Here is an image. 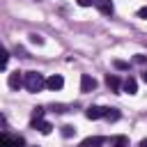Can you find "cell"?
<instances>
[{
  "label": "cell",
  "mask_w": 147,
  "mask_h": 147,
  "mask_svg": "<svg viewBox=\"0 0 147 147\" xmlns=\"http://www.w3.org/2000/svg\"><path fill=\"white\" fill-rule=\"evenodd\" d=\"M34 147H37V145H34Z\"/></svg>",
  "instance_id": "603a6c76"
},
{
  "label": "cell",
  "mask_w": 147,
  "mask_h": 147,
  "mask_svg": "<svg viewBox=\"0 0 147 147\" xmlns=\"http://www.w3.org/2000/svg\"><path fill=\"white\" fill-rule=\"evenodd\" d=\"M133 62H136V64H147V55H142V53H138V55L133 57Z\"/></svg>",
  "instance_id": "ac0fdd59"
},
{
  "label": "cell",
  "mask_w": 147,
  "mask_h": 147,
  "mask_svg": "<svg viewBox=\"0 0 147 147\" xmlns=\"http://www.w3.org/2000/svg\"><path fill=\"white\" fill-rule=\"evenodd\" d=\"M113 67H115V69H129V62H124V60H115Z\"/></svg>",
  "instance_id": "e0dca14e"
},
{
  "label": "cell",
  "mask_w": 147,
  "mask_h": 147,
  "mask_svg": "<svg viewBox=\"0 0 147 147\" xmlns=\"http://www.w3.org/2000/svg\"><path fill=\"white\" fill-rule=\"evenodd\" d=\"M41 119H44V108L39 106V108L32 110V124H37V122H41Z\"/></svg>",
  "instance_id": "5bb4252c"
},
{
  "label": "cell",
  "mask_w": 147,
  "mask_h": 147,
  "mask_svg": "<svg viewBox=\"0 0 147 147\" xmlns=\"http://www.w3.org/2000/svg\"><path fill=\"white\" fill-rule=\"evenodd\" d=\"M7 83H9V87H11V90H18V87H23V83H25V74L16 69V71H11V74H9V80H7Z\"/></svg>",
  "instance_id": "3957f363"
},
{
  "label": "cell",
  "mask_w": 147,
  "mask_h": 147,
  "mask_svg": "<svg viewBox=\"0 0 147 147\" xmlns=\"http://www.w3.org/2000/svg\"><path fill=\"white\" fill-rule=\"evenodd\" d=\"M142 80H145V83H147V69H145V71H142Z\"/></svg>",
  "instance_id": "7402d4cb"
},
{
  "label": "cell",
  "mask_w": 147,
  "mask_h": 147,
  "mask_svg": "<svg viewBox=\"0 0 147 147\" xmlns=\"http://www.w3.org/2000/svg\"><path fill=\"white\" fill-rule=\"evenodd\" d=\"M7 62H9V53H7V51H5L2 46H0V71H2L5 67H7Z\"/></svg>",
  "instance_id": "9a60e30c"
},
{
  "label": "cell",
  "mask_w": 147,
  "mask_h": 147,
  "mask_svg": "<svg viewBox=\"0 0 147 147\" xmlns=\"http://www.w3.org/2000/svg\"><path fill=\"white\" fill-rule=\"evenodd\" d=\"M106 110L108 108H103V106H90L85 110V117L87 119H99V117H106Z\"/></svg>",
  "instance_id": "8992f818"
},
{
  "label": "cell",
  "mask_w": 147,
  "mask_h": 147,
  "mask_svg": "<svg viewBox=\"0 0 147 147\" xmlns=\"http://www.w3.org/2000/svg\"><path fill=\"white\" fill-rule=\"evenodd\" d=\"M60 133H62V138H71V136L76 133V129H74L71 124H64V126H60Z\"/></svg>",
  "instance_id": "4fadbf2b"
},
{
  "label": "cell",
  "mask_w": 147,
  "mask_h": 147,
  "mask_svg": "<svg viewBox=\"0 0 147 147\" xmlns=\"http://www.w3.org/2000/svg\"><path fill=\"white\" fill-rule=\"evenodd\" d=\"M138 18H147V7H140L138 9Z\"/></svg>",
  "instance_id": "d6986e66"
},
{
  "label": "cell",
  "mask_w": 147,
  "mask_h": 147,
  "mask_svg": "<svg viewBox=\"0 0 147 147\" xmlns=\"http://www.w3.org/2000/svg\"><path fill=\"white\" fill-rule=\"evenodd\" d=\"M140 147H147V138H142V140H140Z\"/></svg>",
  "instance_id": "44dd1931"
},
{
  "label": "cell",
  "mask_w": 147,
  "mask_h": 147,
  "mask_svg": "<svg viewBox=\"0 0 147 147\" xmlns=\"http://www.w3.org/2000/svg\"><path fill=\"white\" fill-rule=\"evenodd\" d=\"M122 90H124V92H129V94H136V92H138V83H136V78H131V76H129V78L122 83Z\"/></svg>",
  "instance_id": "9c48e42d"
},
{
  "label": "cell",
  "mask_w": 147,
  "mask_h": 147,
  "mask_svg": "<svg viewBox=\"0 0 147 147\" xmlns=\"http://www.w3.org/2000/svg\"><path fill=\"white\" fill-rule=\"evenodd\" d=\"M106 119H108V122H117V119H119V110H117V108H108V110H106Z\"/></svg>",
  "instance_id": "7c38bea8"
},
{
  "label": "cell",
  "mask_w": 147,
  "mask_h": 147,
  "mask_svg": "<svg viewBox=\"0 0 147 147\" xmlns=\"http://www.w3.org/2000/svg\"><path fill=\"white\" fill-rule=\"evenodd\" d=\"M23 145H25L23 136L9 133V131H0V147H23Z\"/></svg>",
  "instance_id": "7a4b0ae2"
},
{
  "label": "cell",
  "mask_w": 147,
  "mask_h": 147,
  "mask_svg": "<svg viewBox=\"0 0 147 147\" xmlns=\"http://www.w3.org/2000/svg\"><path fill=\"white\" fill-rule=\"evenodd\" d=\"M30 41H32V44H37V46H41V44H44V37H41V34H37V32H32V34H30Z\"/></svg>",
  "instance_id": "2e32d148"
},
{
  "label": "cell",
  "mask_w": 147,
  "mask_h": 147,
  "mask_svg": "<svg viewBox=\"0 0 147 147\" xmlns=\"http://www.w3.org/2000/svg\"><path fill=\"white\" fill-rule=\"evenodd\" d=\"M110 147H129V138L126 136H115V138H110Z\"/></svg>",
  "instance_id": "8fae6325"
},
{
  "label": "cell",
  "mask_w": 147,
  "mask_h": 147,
  "mask_svg": "<svg viewBox=\"0 0 147 147\" xmlns=\"http://www.w3.org/2000/svg\"><path fill=\"white\" fill-rule=\"evenodd\" d=\"M92 90H96V80L90 74H83L80 76V92H92Z\"/></svg>",
  "instance_id": "5b68a950"
},
{
  "label": "cell",
  "mask_w": 147,
  "mask_h": 147,
  "mask_svg": "<svg viewBox=\"0 0 147 147\" xmlns=\"http://www.w3.org/2000/svg\"><path fill=\"white\" fill-rule=\"evenodd\" d=\"M103 142H106L103 136H90V138H85V140L80 142V147H101Z\"/></svg>",
  "instance_id": "52a82bcc"
},
{
  "label": "cell",
  "mask_w": 147,
  "mask_h": 147,
  "mask_svg": "<svg viewBox=\"0 0 147 147\" xmlns=\"http://www.w3.org/2000/svg\"><path fill=\"white\" fill-rule=\"evenodd\" d=\"M46 87H48L51 92H57V90L64 87V78H62L60 74H53L51 78H46Z\"/></svg>",
  "instance_id": "277c9868"
},
{
  "label": "cell",
  "mask_w": 147,
  "mask_h": 147,
  "mask_svg": "<svg viewBox=\"0 0 147 147\" xmlns=\"http://www.w3.org/2000/svg\"><path fill=\"white\" fill-rule=\"evenodd\" d=\"M32 126H34V129H39V133H44V136H48V133L53 131V124H51V122H44V119H41V122H37V124H32Z\"/></svg>",
  "instance_id": "30bf717a"
},
{
  "label": "cell",
  "mask_w": 147,
  "mask_h": 147,
  "mask_svg": "<svg viewBox=\"0 0 147 147\" xmlns=\"http://www.w3.org/2000/svg\"><path fill=\"white\" fill-rule=\"evenodd\" d=\"M80 7H90V5H94V0H76Z\"/></svg>",
  "instance_id": "ffe728a7"
},
{
  "label": "cell",
  "mask_w": 147,
  "mask_h": 147,
  "mask_svg": "<svg viewBox=\"0 0 147 147\" xmlns=\"http://www.w3.org/2000/svg\"><path fill=\"white\" fill-rule=\"evenodd\" d=\"M25 90L28 92H39V90H44L46 87V78H44V74L41 71H28L25 74Z\"/></svg>",
  "instance_id": "6da1fadb"
},
{
  "label": "cell",
  "mask_w": 147,
  "mask_h": 147,
  "mask_svg": "<svg viewBox=\"0 0 147 147\" xmlns=\"http://www.w3.org/2000/svg\"><path fill=\"white\" fill-rule=\"evenodd\" d=\"M106 85H108L113 92H119V90H122V80H119L115 74H108V76H106Z\"/></svg>",
  "instance_id": "ba28073f"
}]
</instances>
